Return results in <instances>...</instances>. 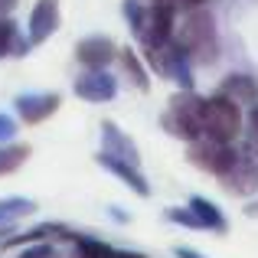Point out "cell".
<instances>
[{
  "label": "cell",
  "instance_id": "21",
  "mask_svg": "<svg viewBox=\"0 0 258 258\" xmlns=\"http://www.w3.org/2000/svg\"><path fill=\"white\" fill-rule=\"evenodd\" d=\"M167 219L176 222V226H186V229H200V222H196V216L189 213V206H176V209H167Z\"/></svg>",
  "mask_w": 258,
  "mask_h": 258
},
{
  "label": "cell",
  "instance_id": "1",
  "mask_svg": "<svg viewBox=\"0 0 258 258\" xmlns=\"http://www.w3.org/2000/svg\"><path fill=\"white\" fill-rule=\"evenodd\" d=\"M173 39L186 49V56L193 62H216L219 56V33H216V20L209 10L193 7L183 17L180 30H173Z\"/></svg>",
  "mask_w": 258,
  "mask_h": 258
},
{
  "label": "cell",
  "instance_id": "10",
  "mask_svg": "<svg viewBox=\"0 0 258 258\" xmlns=\"http://www.w3.org/2000/svg\"><path fill=\"white\" fill-rule=\"evenodd\" d=\"M76 59L85 66V69H105L111 59H118V49L108 36H85L82 43L76 46Z\"/></svg>",
  "mask_w": 258,
  "mask_h": 258
},
{
  "label": "cell",
  "instance_id": "14",
  "mask_svg": "<svg viewBox=\"0 0 258 258\" xmlns=\"http://www.w3.org/2000/svg\"><path fill=\"white\" fill-rule=\"evenodd\" d=\"M26 52H30V36H23L10 17H0V59L4 56H26Z\"/></svg>",
  "mask_w": 258,
  "mask_h": 258
},
{
  "label": "cell",
  "instance_id": "17",
  "mask_svg": "<svg viewBox=\"0 0 258 258\" xmlns=\"http://www.w3.org/2000/svg\"><path fill=\"white\" fill-rule=\"evenodd\" d=\"M30 160V144H0V176L20 170Z\"/></svg>",
  "mask_w": 258,
  "mask_h": 258
},
{
  "label": "cell",
  "instance_id": "22",
  "mask_svg": "<svg viewBox=\"0 0 258 258\" xmlns=\"http://www.w3.org/2000/svg\"><path fill=\"white\" fill-rule=\"evenodd\" d=\"M17 134V121L10 118V114H4L0 111V144H7V141Z\"/></svg>",
  "mask_w": 258,
  "mask_h": 258
},
{
  "label": "cell",
  "instance_id": "18",
  "mask_svg": "<svg viewBox=\"0 0 258 258\" xmlns=\"http://www.w3.org/2000/svg\"><path fill=\"white\" fill-rule=\"evenodd\" d=\"M118 59H121V66L127 69V79L134 82V88H138V92H147V88H151V79H147V69H144V62L138 59V52L124 49V52H118Z\"/></svg>",
  "mask_w": 258,
  "mask_h": 258
},
{
  "label": "cell",
  "instance_id": "20",
  "mask_svg": "<svg viewBox=\"0 0 258 258\" xmlns=\"http://www.w3.org/2000/svg\"><path fill=\"white\" fill-rule=\"evenodd\" d=\"M56 245L52 242H30V245L20 252V258H56Z\"/></svg>",
  "mask_w": 258,
  "mask_h": 258
},
{
  "label": "cell",
  "instance_id": "4",
  "mask_svg": "<svg viewBox=\"0 0 258 258\" xmlns=\"http://www.w3.org/2000/svg\"><path fill=\"white\" fill-rule=\"evenodd\" d=\"M235 157H239V151H235L232 144H216V141H209V138L189 141V151H186L189 164L206 170V173H213V176H222L235 164Z\"/></svg>",
  "mask_w": 258,
  "mask_h": 258
},
{
  "label": "cell",
  "instance_id": "3",
  "mask_svg": "<svg viewBox=\"0 0 258 258\" xmlns=\"http://www.w3.org/2000/svg\"><path fill=\"white\" fill-rule=\"evenodd\" d=\"M160 124L170 138H180V141H196L203 138V98L193 92H180L170 98L167 111L160 114Z\"/></svg>",
  "mask_w": 258,
  "mask_h": 258
},
{
  "label": "cell",
  "instance_id": "5",
  "mask_svg": "<svg viewBox=\"0 0 258 258\" xmlns=\"http://www.w3.org/2000/svg\"><path fill=\"white\" fill-rule=\"evenodd\" d=\"M222 189L232 196H258V164L248 154H239L235 164L219 176Z\"/></svg>",
  "mask_w": 258,
  "mask_h": 258
},
{
  "label": "cell",
  "instance_id": "11",
  "mask_svg": "<svg viewBox=\"0 0 258 258\" xmlns=\"http://www.w3.org/2000/svg\"><path fill=\"white\" fill-rule=\"evenodd\" d=\"M101 151L114 154V157L127 160V164H141V151L114 121H101Z\"/></svg>",
  "mask_w": 258,
  "mask_h": 258
},
{
  "label": "cell",
  "instance_id": "12",
  "mask_svg": "<svg viewBox=\"0 0 258 258\" xmlns=\"http://www.w3.org/2000/svg\"><path fill=\"white\" fill-rule=\"evenodd\" d=\"M219 95H226L235 105H255L258 101V82L252 76H245V72H232L229 79L219 82Z\"/></svg>",
  "mask_w": 258,
  "mask_h": 258
},
{
  "label": "cell",
  "instance_id": "13",
  "mask_svg": "<svg viewBox=\"0 0 258 258\" xmlns=\"http://www.w3.org/2000/svg\"><path fill=\"white\" fill-rule=\"evenodd\" d=\"M189 213L196 216V222H200L203 232H226V229H229V222H226V216H222V209L216 206L213 200L193 196V200H189Z\"/></svg>",
  "mask_w": 258,
  "mask_h": 258
},
{
  "label": "cell",
  "instance_id": "15",
  "mask_svg": "<svg viewBox=\"0 0 258 258\" xmlns=\"http://www.w3.org/2000/svg\"><path fill=\"white\" fill-rule=\"evenodd\" d=\"M33 213H36V203L26 200V196H7V200H0V226H13L17 219L33 216Z\"/></svg>",
  "mask_w": 258,
  "mask_h": 258
},
{
  "label": "cell",
  "instance_id": "25",
  "mask_svg": "<svg viewBox=\"0 0 258 258\" xmlns=\"http://www.w3.org/2000/svg\"><path fill=\"white\" fill-rule=\"evenodd\" d=\"M245 216H258V206L252 203V206H245Z\"/></svg>",
  "mask_w": 258,
  "mask_h": 258
},
{
  "label": "cell",
  "instance_id": "8",
  "mask_svg": "<svg viewBox=\"0 0 258 258\" xmlns=\"http://www.w3.org/2000/svg\"><path fill=\"white\" fill-rule=\"evenodd\" d=\"M59 0H36L33 4V13H30V46H39L59 30Z\"/></svg>",
  "mask_w": 258,
  "mask_h": 258
},
{
  "label": "cell",
  "instance_id": "2",
  "mask_svg": "<svg viewBox=\"0 0 258 258\" xmlns=\"http://www.w3.org/2000/svg\"><path fill=\"white\" fill-rule=\"evenodd\" d=\"M242 131V105L229 101L216 92L213 98H203V138L216 144H232Z\"/></svg>",
  "mask_w": 258,
  "mask_h": 258
},
{
  "label": "cell",
  "instance_id": "26",
  "mask_svg": "<svg viewBox=\"0 0 258 258\" xmlns=\"http://www.w3.org/2000/svg\"><path fill=\"white\" fill-rule=\"evenodd\" d=\"M56 258H62V255H56Z\"/></svg>",
  "mask_w": 258,
  "mask_h": 258
},
{
  "label": "cell",
  "instance_id": "6",
  "mask_svg": "<svg viewBox=\"0 0 258 258\" xmlns=\"http://www.w3.org/2000/svg\"><path fill=\"white\" fill-rule=\"evenodd\" d=\"M76 95L82 101L101 105V101H111L114 95H118V82H114V76L105 72V69H88L76 79Z\"/></svg>",
  "mask_w": 258,
  "mask_h": 258
},
{
  "label": "cell",
  "instance_id": "24",
  "mask_svg": "<svg viewBox=\"0 0 258 258\" xmlns=\"http://www.w3.org/2000/svg\"><path fill=\"white\" fill-rule=\"evenodd\" d=\"M248 124H252V134L258 138V101L252 105V114H248Z\"/></svg>",
  "mask_w": 258,
  "mask_h": 258
},
{
  "label": "cell",
  "instance_id": "9",
  "mask_svg": "<svg viewBox=\"0 0 258 258\" xmlns=\"http://www.w3.org/2000/svg\"><path fill=\"white\" fill-rule=\"evenodd\" d=\"M95 160H98V167H105L108 173H114V176H118V180L124 183V186H131L134 193L141 196V200H147V196H151V183L144 180V173L138 170V164H127V160L114 157V154H105V151H101Z\"/></svg>",
  "mask_w": 258,
  "mask_h": 258
},
{
  "label": "cell",
  "instance_id": "19",
  "mask_svg": "<svg viewBox=\"0 0 258 258\" xmlns=\"http://www.w3.org/2000/svg\"><path fill=\"white\" fill-rule=\"evenodd\" d=\"M124 17H127L131 33L141 36V30H144V17H147V4H141V0H124Z\"/></svg>",
  "mask_w": 258,
  "mask_h": 258
},
{
  "label": "cell",
  "instance_id": "23",
  "mask_svg": "<svg viewBox=\"0 0 258 258\" xmlns=\"http://www.w3.org/2000/svg\"><path fill=\"white\" fill-rule=\"evenodd\" d=\"M176 258H206V255H200L196 248H186V245H176Z\"/></svg>",
  "mask_w": 258,
  "mask_h": 258
},
{
  "label": "cell",
  "instance_id": "7",
  "mask_svg": "<svg viewBox=\"0 0 258 258\" xmlns=\"http://www.w3.org/2000/svg\"><path fill=\"white\" fill-rule=\"evenodd\" d=\"M13 105H17V114L23 124H43L46 118H52L59 111V95L56 92H26Z\"/></svg>",
  "mask_w": 258,
  "mask_h": 258
},
{
  "label": "cell",
  "instance_id": "16",
  "mask_svg": "<svg viewBox=\"0 0 258 258\" xmlns=\"http://www.w3.org/2000/svg\"><path fill=\"white\" fill-rule=\"evenodd\" d=\"M72 245H76V255L72 258H114V252H118V248H111L108 242L92 239V235H82V232L72 235Z\"/></svg>",
  "mask_w": 258,
  "mask_h": 258
}]
</instances>
